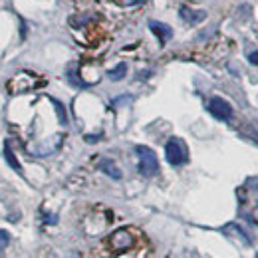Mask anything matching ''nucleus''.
<instances>
[{"instance_id":"f257e3e1","label":"nucleus","mask_w":258,"mask_h":258,"mask_svg":"<svg viewBox=\"0 0 258 258\" xmlns=\"http://www.w3.org/2000/svg\"><path fill=\"white\" fill-rule=\"evenodd\" d=\"M135 153H137V157H139L137 169H139V173H141L143 177H153V175H157L159 163H157L155 151H151V149L145 147V145H137V147H135Z\"/></svg>"},{"instance_id":"f03ea898","label":"nucleus","mask_w":258,"mask_h":258,"mask_svg":"<svg viewBox=\"0 0 258 258\" xmlns=\"http://www.w3.org/2000/svg\"><path fill=\"white\" fill-rule=\"evenodd\" d=\"M165 157L171 165H183L189 159V151L187 145L179 139V137H171L165 145Z\"/></svg>"},{"instance_id":"7ed1b4c3","label":"nucleus","mask_w":258,"mask_h":258,"mask_svg":"<svg viewBox=\"0 0 258 258\" xmlns=\"http://www.w3.org/2000/svg\"><path fill=\"white\" fill-rule=\"evenodd\" d=\"M133 236H131V232H129L127 228H119V230H115L111 236H109V246L113 248V250H117V252H123V250H129L131 246H133Z\"/></svg>"},{"instance_id":"20e7f679","label":"nucleus","mask_w":258,"mask_h":258,"mask_svg":"<svg viewBox=\"0 0 258 258\" xmlns=\"http://www.w3.org/2000/svg\"><path fill=\"white\" fill-rule=\"evenodd\" d=\"M209 111H211L213 117H217V119H221V121H228V119L232 117V107H230V103L225 101V99H221V97H213V99L209 101Z\"/></svg>"},{"instance_id":"39448f33","label":"nucleus","mask_w":258,"mask_h":258,"mask_svg":"<svg viewBox=\"0 0 258 258\" xmlns=\"http://www.w3.org/2000/svg\"><path fill=\"white\" fill-rule=\"evenodd\" d=\"M149 30L155 34L161 42H167V40L173 36V30H171L169 26H165V24H161V22H155V20L149 22Z\"/></svg>"},{"instance_id":"423d86ee","label":"nucleus","mask_w":258,"mask_h":258,"mask_svg":"<svg viewBox=\"0 0 258 258\" xmlns=\"http://www.w3.org/2000/svg\"><path fill=\"white\" fill-rule=\"evenodd\" d=\"M179 14H181V18H183V20H187L189 24H197L199 20H203V18L207 16L205 12H193V10H191V8H187V6H181Z\"/></svg>"},{"instance_id":"0eeeda50","label":"nucleus","mask_w":258,"mask_h":258,"mask_svg":"<svg viewBox=\"0 0 258 258\" xmlns=\"http://www.w3.org/2000/svg\"><path fill=\"white\" fill-rule=\"evenodd\" d=\"M99 169L103 173H107L111 179H121V171L117 169V165L111 161V159H103V161L99 163Z\"/></svg>"},{"instance_id":"6e6552de","label":"nucleus","mask_w":258,"mask_h":258,"mask_svg":"<svg viewBox=\"0 0 258 258\" xmlns=\"http://www.w3.org/2000/svg\"><path fill=\"white\" fill-rule=\"evenodd\" d=\"M125 74H127V66H125V64L115 66L113 70H109V72H107V76H109V80H113V82H117V80H121V78H125Z\"/></svg>"},{"instance_id":"1a4fd4ad","label":"nucleus","mask_w":258,"mask_h":258,"mask_svg":"<svg viewBox=\"0 0 258 258\" xmlns=\"http://www.w3.org/2000/svg\"><path fill=\"white\" fill-rule=\"evenodd\" d=\"M4 157H6L8 165H10L14 171H18V173H20V163L16 161V157H14V153H12V149H10V145H8V143L4 145Z\"/></svg>"},{"instance_id":"9d476101","label":"nucleus","mask_w":258,"mask_h":258,"mask_svg":"<svg viewBox=\"0 0 258 258\" xmlns=\"http://www.w3.org/2000/svg\"><path fill=\"white\" fill-rule=\"evenodd\" d=\"M8 242H10V234L6 230H0V252L8 246Z\"/></svg>"},{"instance_id":"9b49d317","label":"nucleus","mask_w":258,"mask_h":258,"mask_svg":"<svg viewBox=\"0 0 258 258\" xmlns=\"http://www.w3.org/2000/svg\"><path fill=\"white\" fill-rule=\"evenodd\" d=\"M54 105H56V109H58V115H60V121L66 123V113H64V107H62V103H58V101H54Z\"/></svg>"},{"instance_id":"f8f14e48","label":"nucleus","mask_w":258,"mask_h":258,"mask_svg":"<svg viewBox=\"0 0 258 258\" xmlns=\"http://www.w3.org/2000/svg\"><path fill=\"white\" fill-rule=\"evenodd\" d=\"M248 62H250V64H254V66H258V50H256V52H250V54H248Z\"/></svg>"},{"instance_id":"ddd939ff","label":"nucleus","mask_w":258,"mask_h":258,"mask_svg":"<svg viewBox=\"0 0 258 258\" xmlns=\"http://www.w3.org/2000/svg\"><path fill=\"white\" fill-rule=\"evenodd\" d=\"M97 139H99V135H86V141H90V143H96Z\"/></svg>"},{"instance_id":"4468645a","label":"nucleus","mask_w":258,"mask_h":258,"mask_svg":"<svg viewBox=\"0 0 258 258\" xmlns=\"http://www.w3.org/2000/svg\"><path fill=\"white\" fill-rule=\"evenodd\" d=\"M256 258H258V254H256Z\"/></svg>"}]
</instances>
